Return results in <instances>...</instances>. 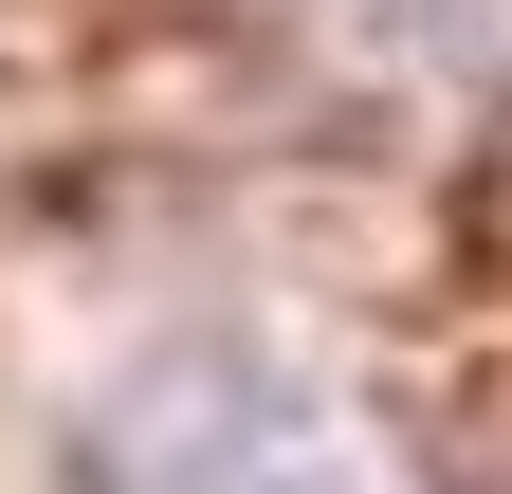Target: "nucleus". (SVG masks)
Returning a JSON list of instances; mask_svg holds the SVG:
<instances>
[{
    "mask_svg": "<svg viewBox=\"0 0 512 494\" xmlns=\"http://www.w3.org/2000/svg\"><path fill=\"white\" fill-rule=\"evenodd\" d=\"M92 494H403V458L366 440L330 385L256 348H183L92 421Z\"/></svg>",
    "mask_w": 512,
    "mask_h": 494,
    "instance_id": "1",
    "label": "nucleus"
}]
</instances>
